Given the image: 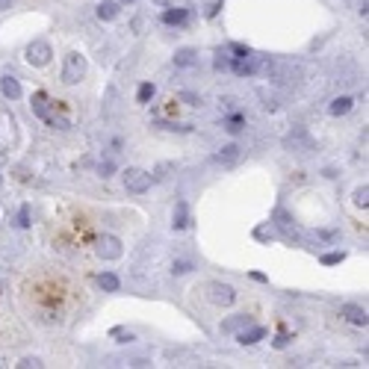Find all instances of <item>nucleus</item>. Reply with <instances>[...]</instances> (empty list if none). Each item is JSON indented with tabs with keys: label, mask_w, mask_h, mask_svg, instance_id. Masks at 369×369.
Wrapping results in <instances>:
<instances>
[{
	"label": "nucleus",
	"mask_w": 369,
	"mask_h": 369,
	"mask_svg": "<svg viewBox=\"0 0 369 369\" xmlns=\"http://www.w3.org/2000/svg\"><path fill=\"white\" fill-rule=\"evenodd\" d=\"M33 112L38 115V118H44L47 124H56V118L47 112V98H44L41 92H38V95H33Z\"/></svg>",
	"instance_id": "nucleus-14"
},
{
	"label": "nucleus",
	"mask_w": 369,
	"mask_h": 369,
	"mask_svg": "<svg viewBox=\"0 0 369 369\" xmlns=\"http://www.w3.org/2000/svg\"><path fill=\"white\" fill-rule=\"evenodd\" d=\"M98 18H101V21H112V18H118V3L103 0L101 6H98Z\"/></svg>",
	"instance_id": "nucleus-18"
},
{
	"label": "nucleus",
	"mask_w": 369,
	"mask_h": 369,
	"mask_svg": "<svg viewBox=\"0 0 369 369\" xmlns=\"http://www.w3.org/2000/svg\"><path fill=\"white\" fill-rule=\"evenodd\" d=\"M154 95H157V86H154V83H142V86H139V92H136V101L148 103Z\"/></svg>",
	"instance_id": "nucleus-19"
},
{
	"label": "nucleus",
	"mask_w": 369,
	"mask_h": 369,
	"mask_svg": "<svg viewBox=\"0 0 369 369\" xmlns=\"http://www.w3.org/2000/svg\"><path fill=\"white\" fill-rule=\"evenodd\" d=\"M269 59L266 56H254V53H245V56H236L231 68H234V74L239 77H254V74H260V71H266Z\"/></svg>",
	"instance_id": "nucleus-1"
},
{
	"label": "nucleus",
	"mask_w": 369,
	"mask_h": 369,
	"mask_svg": "<svg viewBox=\"0 0 369 369\" xmlns=\"http://www.w3.org/2000/svg\"><path fill=\"white\" fill-rule=\"evenodd\" d=\"M0 183H3V177H0Z\"/></svg>",
	"instance_id": "nucleus-33"
},
{
	"label": "nucleus",
	"mask_w": 369,
	"mask_h": 369,
	"mask_svg": "<svg viewBox=\"0 0 369 369\" xmlns=\"http://www.w3.org/2000/svg\"><path fill=\"white\" fill-rule=\"evenodd\" d=\"M352 106H355V101L343 95V98H334V101H331L328 112H331V115H346V112H352Z\"/></svg>",
	"instance_id": "nucleus-17"
},
{
	"label": "nucleus",
	"mask_w": 369,
	"mask_h": 369,
	"mask_svg": "<svg viewBox=\"0 0 369 369\" xmlns=\"http://www.w3.org/2000/svg\"><path fill=\"white\" fill-rule=\"evenodd\" d=\"M213 160H216L219 166H234L236 160H239V145H225Z\"/></svg>",
	"instance_id": "nucleus-12"
},
{
	"label": "nucleus",
	"mask_w": 369,
	"mask_h": 369,
	"mask_svg": "<svg viewBox=\"0 0 369 369\" xmlns=\"http://www.w3.org/2000/svg\"><path fill=\"white\" fill-rule=\"evenodd\" d=\"M0 92H3L9 101H18V98H21V83H18L15 77H9V74H6V77L0 80Z\"/></svg>",
	"instance_id": "nucleus-11"
},
{
	"label": "nucleus",
	"mask_w": 369,
	"mask_h": 369,
	"mask_svg": "<svg viewBox=\"0 0 369 369\" xmlns=\"http://www.w3.org/2000/svg\"><path fill=\"white\" fill-rule=\"evenodd\" d=\"M189 269H192V263H186V260H177V263L171 266V272H174V275H186Z\"/></svg>",
	"instance_id": "nucleus-24"
},
{
	"label": "nucleus",
	"mask_w": 369,
	"mask_h": 369,
	"mask_svg": "<svg viewBox=\"0 0 369 369\" xmlns=\"http://www.w3.org/2000/svg\"><path fill=\"white\" fill-rule=\"evenodd\" d=\"M310 239H313V242H337L340 234H337V231H316Z\"/></svg>",
	"instance_id": "nucleus-21"
},
{
	"label": "nucleus",
	"mask_w": 369,
	"mask_h": 369,
	"mask_svg": "<svg viewBox=\"0 0 369 369\" xmlns=\"http://www.w3.org/2000/svg\"><path fill=\"white\" fill-rule=\"evenodd\" d=\"M83 74H86V59H83L80 53H68L65 65H62V83L74 86V83L83 80Z\"/></svg>",
	"instance_id": "nucleus-2"
},
{
	"label": "nucleus",
	"mask_w": 369,
	"mask_h": 369,
	"mask_svg": "<svg viewBox=\"0 0 369 369\" xmlns=\"http://www.w3.org/2000/svg\"><path fill=\"white\" fill-rule=\"evenodd\" d=\"M18 225H21V228H27V225H30V207H21V213H18Z\"/></svg>",
	"instance_id": "nucleus-25"
},
{
	"label": "nucleus",
	"mask_w": 369,
	"mask_h": 369,
	"mask_svg": "<svg viewBox=\"0 0 369 369\" xmlns=\"http://www.w3.org/2000/svg\"><path fill=\"white\" fill-rule=\"evenodd\" d=\"M124 186H127V192L142 195V192L151 189V174L142 171V168H127V171H124Z\"/></svg>",
	"instance_id": "nucleus-3"
},
{
	"label": "nucleus",
	"mask_w": 369,
	"mask_h": 369,
	"mask_svg": "<svg viewBox=\"0 0 369 369\" xmlns=\"http://www.w3.org/2000/svg\"><path fill=\"white\" fill-rule=\"evenodd\" d=\"M236 299V290L228 287V284H213L210 287V302L213 304H234Z\"/></svg>",
	"instance_id": "nucleus-6"
},
{
	"label": "nucleus",
	"mask_w": 369,
	"mask_h": 369,
	"mask_svg": "<svg viewBox=\"0 0 369 369\" xmlns=\"http://www.w3.org/2000/svg\"><path fill=\"white\" fill-rule=\"evenodd\" d=\"M18 367H21V369H30V367H41V361H38V358H24V361H21Z\"/></svg>",
	"instance_id": "nucleus-28"
},
{
	"label": "nucleus",
	"mask_w": 369,
	"mask_h": 369,
	"mask_svg": "<svg viewBox=\"0 0 369 369\" xmlns=\"http://www.w3.org/2000/svg\"><path fill=\"white\" fill-rule=\"evenodd\" d=\"M239 127H242V115H234V118H228V130H231V133H236Z\"/></svg>",
	"instance_id": "nucleus-27"
},
{
	"label": "nucleus",
	"mask_w": 369,
	"mask_h": 369,
	"mask_svg": "<svg viewBox=\"0 0 369 369\" xmlns=\"http://www.w3.org/2000/svg\"><path fill=\"white\" fill-rule=\"evenodd\" d=\"M50 56H53V50H50L47 41H33V44L27 47V62H30V65H47Z\"/></svg>",
	"instance_id": "nucleus-4"
},
{
	"label": "nucleus",
	"mask_w": 369,
	"mask_h": 369,
	"mask_svg": "<svg viewBox=\"0 0 369 369\" xmlns=\"http://www.w3.org/2000/svg\"><path fill=\"white\" fill-rule=\"evenodd\" d=\"M287 148H293V151H299V154H307V151H313V142H310V136L299 127V130H293V136H287Z\"/></svg>",
	"instance_id": "nucleus-7"
},
{
	"label": "nucleus",
	"mask_w": 369,
	"mask_h": 369,
	"mask_svg": "<svg viewBox=\"0 0 369 369\" xmlns=\"http://www.w3.org/2000/svg\"><path fill=\"white\" fill-rule=\"evenodd\" d=\"M346 260V254L343 251H331V254H322V263L325 266H337V263H343Z\"/></svg>",
	"instance_id": "nucleus-22"
},
{
	"label": "nucleus",
	"mask_w": 369,
	"mask_h": 369,
	"mask_svg": "<svg viewBox=\"0 0 369 369\" xmlns=\"http://www.w3.org/2000/svg\"><path fill=\"white\" fill-rule=\"evenodd\" d=\"M98 257H103V260H118L121 257V242L109 234L101 236L98 239Z\"/></svg>",
	"instance_id": "nucleus-5"
},
{
	"label": "nucleus",
	"mask_w": 369,
	"mask_h": 369,
	"mask_svg": "<svg viewBox=\"0 0 369 369\" xmlns=\"http://www.w3.org/2000/svg\"><path fill=\"white\" fill-rule=\"evenodd\" d=\"M263 337H266V328H260V325L248 328V325H245V328L239 331V343H242V346H254V343L263 340Z\"/></svg>",
	"instance_id": "nucleus-13"
},
{
	"label": "nucleus",
	"mask_w": 369,
	"mask_h": 369,
	"mask_svg": "<svg viewBox=\"0 0 369 369\" xmlns=\"http://www.w3.org/2000/svg\"><path fill=\"white\" fill-rule=\"evenodd\" d=\"M163 21L168 27H183L189 21V9H166L163 12Z\"/></svg>",
	"instance_id": "nucleus-9"
},
{
	"label": "nucleus",
	"mask_w": 369,
	"mask_h": 369,
	"mask_svg": "<svg viewBox=\"0 0 369 369\" xmlns=\"http://www.w3.org/2000/svg\"><path fill=\"white\" fill-rule=\"evenodd\" d=\"M124 3H136V0H124Z\"/></svg>",
	"instance_id": "nucleus-32"
},
{
	"label": "nucleus",
	"mask_w": 369,
	"mask_h": 369,
	"mask_svg": "<svg viewBox=\"0 0 369 369\" xmlns=\"http://www.w3.org/2000/svg\"><path fill=\"white\" fill-rule=\"evenodd\" d=\"M355 204H358V207H367L369 204V186H361V189L355 192Z\"/></svg>",
	"instance_id": "nucleus-23"
},
{
	"label": "nucleus",
	"mask_w": 369,
	"mask_h": 369,
	"mask_svg": "<svg viewBox=\"0 0 369 369\" xmlns=\"http://www.w3.org/2000/svg\"><path fill=\"white\" fill-rule=\"evenodd\" d=\"M9 6V0H0V9H6Z\"/></svg>",
	"instance_id": "nucleus-31"
},
{
	"label": "nucleus",
	"mask_w": 369,
	"mask_h": 369,
	"mask_svg": "<svg viewBox=\"0 0 369 369\" xmlns=\"http://www.w3.org/2000/svg\"><path fill=\"white\" fill-rule=\"evenodd\" d=\"M245 325H251V316H245V313H239L234 319H228V322H222V334H234L239 328H245Z\"/></svg>",
	"instance_id": "nucleus-15"
},
{
	"label": "nucleus",
	"mask_w": 369,
	"mask_h": 369,
	"mask_svg": "<svg viewBox=\"0 0 369 369\" xmlns=\"http://www.w3.org/2000/svg\"><path fill=\"white\" fill-rule=\"evenodd\" d=\"M195 62H198V50H192V47H180L174 53V65L177 68H192Z\"/></svg>",
	"instance_id": "nucleus-10"
},
{
	"label": "nucleus",
	"mask_w": 369,
	"mask_h": 369,
	"mask_svg": "<svg viewBox=\"0 0 369 369\" xmlns=\"http://www.w3.org/2000/svg\"><path fill=\"white\" fill-rule=\"evenodd\" d=\"M98 284H101V287L106 290V293H115V290L121 287V284H118V278H115L112 272H103L101 278H98Z\"/></svg>",
	"instance_id": "nucleus-20"
},
{
	"label": "nucleus",
	"mask_w": 369,
	"mask_h": 369,
	"mask_svg": "<svg viewBox=\"0 0 369 369\" xmlns=\"http://www.w3.org/2000/svg\"><path fill=\"white\" fill-rule=\"evenodd\" d=\"M287 343H290V337H284V334H281V337H278V340H275V346H278V349H284Z\"/></svg>",
	"instance_id": "nucleus-30"
},
{
	"label": "nucleus",
	"mask_w": 369,
	"mask_h": 369,
	"mask_svg": "<svg viewBox=\"0 0 369 369\" xmlns=\"http://www.w3.org/2000/svg\"><path fill=\"white\" fill-rule=\"evenodd\" d=\"M352 325H358V328H367V322H369V316H367V310L364 307H358V304H343V310H340Z\"/></svg>",
	"instance_id": "nucleus-8"
},
{
	"label": "nucleus",
	"mask_w": 369,
	"mask_h": 369,
	"mask_svg": "<svg viewBox=\"0 0 369 369\" xmlns=\"http://www.w3.org/2000/svg\"><path fill=\"white\" fill-rule=\"evenodd\" d=\"M216 68H219V71L231 68V59H228V53H219V56H216Z\"/></svg>",
	"instance_id": "nucleus-26"
},
{
	"label": "nucleus",
	"mask_w": 369,
	"mask_h": 369,
	"mask_svg": "<svg viewBox=\"0 0 369 369\" xmlns=\"http://www.w3.org/2000/svg\"><path fill=\"white\" fill-rule=\"evenodd\" d=\"M174 231H183V228H189V210H186V204L177 201V207H174Z\"/></svg>",
	"instance_id": "nucleus-16"
},
{
	"label": "nucleus",
	"mask_w": 369,
	"mask_h": 369,
	"mask_svg": "<svg viewBox=\"0 0 369 369\" xmlns=\"http://www.w3.org/2000/svg\"><path fill=\"white\" fill-rule=\"evenodd\" d=\"M180 101H186V103H198V98H195V95H189V92H183V95H180Z\"/></svg>",
	"instance_id": "nucleus-29"
}]
</instances>
